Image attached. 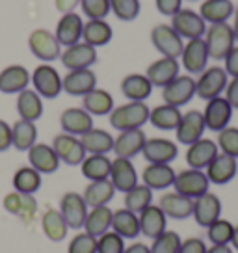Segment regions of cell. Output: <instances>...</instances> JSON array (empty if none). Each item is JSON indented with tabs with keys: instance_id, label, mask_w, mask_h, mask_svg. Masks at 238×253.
I'll list each match as a JSON object with an SVG mask.
<instances>
[{
	"instance_id": "94428289",
	"label": "cell",
	"mask_w": 238,
	"mask_h": 253,
	"mask_svg": "<svg viewBox=\"0 0 238 253\" xmlns=\"http://www.w3.org/2000/svg\"><path fill=\"white\" fill-rule=\"evenodd\" d=\"M56 9L64 15V13H71L80 6V0H54Z\"/></svg>"
},
{
	"instance_id": "e575fe53",
	"label": "cell",
	"mask_w": 238,
	"mask_h": 253,
	"mask_svg": "<svg viewBox=\"0 0 238 253\" xmlns=\"http://www.w3.org/2000/svg\"><path fill=\"white\" fill-rule=\"evenodd\" d=\"M235 13L231 0H203L199 6V15L208 24L227 23Z\"/></svg>"
},
{
	"instance_id": "3957f363",
	"label": "cell",
	"mask_w": 238,
	"mask_h": 253,
	"mask_svg": "<svg viewBox=\"0 0 238 253\" xmlns=\"http://www.w3.org/2000/svg\"><path fill=\"white\" fill-rule=\"evenodd\" d=\"M227 82H229V75L225 73L223 67L220 65L206 67L203 73H199L198 80H196V95L203 101H210L225 91Z\"/></svg>"
},
{
	"instance_id": "816d5d0a",
	"label": "cell",
	"mask_w": 238,
	"mask_h": 253,
	"mask_svg": "<svg viewBox=\"0 0 238 253\" xmlns=\"http://www.w3.org/2000/svg\"><path fill=\"white\" fill-rule=\"evenodd\" d=\"M125 252V238L116 231H106L97 238V253H123Z\"/></svg>"
},
{
	"instance_id": "4316f807",
	"label": "cell",
	"mask_w": 238,
	"mask_h": 253,
	"mask_svg": "<svg viewBox=\"0 0 238 253\" xmlns=\"http://www.w3.org/2000/svg\"><path fill=\"white\" fill-rule=\"evenodd\" d=\"M220 153L218 149V143L214 140H208V138H201L198 142H194L192 145H188L186 149V164L194 169H205L214 157Z\"/></svg>"
},
{
	"instance_id": "e7e4bbea",
	"label": "cell",
	"mask_w": 238,
	"mask_h": 253,
	"mask_svg": "<svg viewBox=\"0 0 238 253\" xmlns=\"http://www.w3.org/2000/svg\"><path fill=\"white\" fill-rule=\"evenodd\" d=\"M233 17H235V21H233V32H235V40H237V43H238V8L235 9Z\"/></svg>"
},
{
	"instance_id": "83f0119b",
	"label": "cell",
	"mask_w": 238,
	"mask_h": 253,
	"mask_svg": "<svg viewBox=\"0 0 238 253\" xmlns=\"http://www.w3.org/2000/svg\"><path fill=\"white\" fill-rule=\"evenodd\" d=\"M97 87V75L91 69H75L67 71L64 77V91L73 97H84Z\"/></svg>"
},
{
	"instance_id": "bcb514c9",
	"label": "cell",
	"mask_w": 238,
	"mask_h": 253,
	"mask_svg": "<svg viewBox=\"0 0 238 253\" xmlns=\"http://www.w3.org/2000/svg\"><path fill=\"white\" fill-rule=\"evenodd\" d=\"M153 203V190L149 186H145V184H136L132 190H128L127 194H125V209L128 211H132V212L140 214L143 209H147V207Z\"/></svg>"
},
{
	"instance_id": "e0dca14e",
	"label": "cell",
	"mask_w": 238,
	"mask_h": 253,
	"mask_svg": "<svg viewBox=\"0 0 238 253\" xmlns=\"http://www.w3.org/2000/svg\"><path fill=\"white\" fill-rule=\"evenodd\" d=\"M194 220L201 227H208L218 218H222V199L212 192H206L198 199H194Z\"/></svg>"
},
{
	"instance_id": "03108f58",
	"label": "cell",
	"mask_w": 238,
	"mask_h": 253,
	"mask_svg": "<svg viewBox=\"0 0 238 253\" xmlns=\"http://www.w3.org/2000/svg\"><path fill=\"white\" fill-rule=\"evenodd\" d=\"M231 246H233V250L238 252V225H235V233H233V238H231Z\"/></svg>"
},
{
	"instance_id": "db71d44e",
	"label": "cell",
	"mask_w": 238,
	"mask_h": 253,
	"mask_svg": "<svg viewBox=\"0 0 238 253\" xmlns=\"http://www.w3.org/2000/svg\"><path fill=\"white\" fill-rule=\"evenodd\" d=\"M80 9L87 19H106L110 13V0H80Z\"/></svg>"
},
{
	"instance_id": "f546056e",
	"label": "cell",
	"mask_w": 238,
	"mask_h": 253,
	"mask_svg": "<svg viewBox=\"0 0 238 253\" xmlns=\"http://www.w3.org/2000/svg\"><path fill=\"white\" fill-rule=\"evenodd\" d=\"M175 169L169 164H147L142 171V181L151 190H166L173 186Z\"/></svg>"
},
{
	"instance_id": "c3c4849f",
	"label": "cell",
	"mask_w": 238,
	"mask_h": 253,
	"mask_svg": "<svg viewBox=\"0 0 238 253\" xmlns=\"http://www.w3.org/2000/svg\"><path fill=\"white\" fill-rule=\"evenodd\" d=\"M142 4L140 0H110V11L118 17L119 21H134L140 15Z\"/></svg>"
},
{
	"instance_id": "681fc988",
	"label": "cell",
	"mask_w": 238,
	"mask_h": 253,
	"mask_svg": "<svg viewBox=\"0 0 238 253\" xmlns=\"http://www.w3.org/2000/svg\"><path fill=\"white\" fill-rule=\"evenodd\" d=\"M183 238L179 237L175 231H164L162 235H159L157 238H153L151 253H179Z\"/></svg>"
},
{
	"instance_id": "277c9868",
	"label": "cell",
	"mask_w": 238,
	"mask_h": 253,
	"mask_svg": "<svg viewBox=\"0 0 238 253\" xmlns=\"http://www.w3.org/2000/svg\"><path fill=\"white\" fill-rule=\"evenodd\" d=\"M32 86L43 99H56L64 91V77L50 63H40L32 71Z\"/></svg>"
},
{
	"instance_id": "ffe728a7",
	"label": "cell",
	"mask_w": 238,
	"mask_h": 253,
	"mask_svg": "<svg viewBox=\"0 0 238 253\" xmlns=\"http://www.w3.org/2000/svg\"><path fill=\"white\" fill-rule=\"evenodd\" d=\"M179 71H181V63H179L177 58L162 56V58L155 60L153 63H149V67L145 69V77L151 80L153 86L164 87L181 75Z\"/></svg>"
},
{
	"instance_id": "d6a6232c",
	"label": "cell",
	"mask_w": 238,
	"mask_h": 253,
	"mask_svg": "<svg viewBox=\"0 0 238 253\" xmlns=\"http://www.w3.org/2000/svg\"><path fill=\"white\" fill-rule=\"evenodd\" d=\"M17 114L21 119L36 123L43 116V97L36 89H23L21 93H17Z\"/></svg>"
},
{
	"instance_id": "6f0895ef",
	"label": "cell",
	"mask_w": 238,
	"mask_h": 253,
	"mask_svg": "<svg viewBox=\"0 0 238 253\" xmlns=\"http://www.w3.org/2000/svg\"><path fill=\"white\" fill-rule=\"evenodd\" d=\"M223 69H225V73L229 75L231 79H233V77H238V47L237 45L231 48L229 54L223 58Z\"/></svg>"
},
{
	"instance_id": "60d3db41",
	"label": "cell",
	"mask_w": 238,
	"mask_h": 253,
	"mask_svg": "<svg viewBox=\"0 0 238 253\" xmlns=\"http://www.w3.org/2000/svg\"><path fill=\"white\" fill-rule=\"evenodd\" d=\"M84 199H86L87 207H103L108 205L114 196H116V188L110 182V179H103V181H89L86 188H84Z\"/></svg>"
},
{
	"instance_id": "ac0fdd59",
	"label": "cell",
	"mask_w": 238,
	"mask_h": 253,
	"mask_svg": "<svg viewBox=\"0 0 238 253\" xmlns=\"http://www.w3.org/2000/svg\"><path fill=\"white\" fill-rule=\"evenodd\" d=\"M238 158H233L225 153H218L214 157V160L205 168V173L208 177L210 184H218L223 186L231 182L238 173Z\"/></svg>"
},
{
	"instance_id": "2e32d148",
	"label": "cell",
	"mask_w": 238,
	"mask_h": 253,
	"mask_svg": "<svg viewBox=\"0 0 238 253\" xmlns=\"http://www.w3.org/2000/svg\"><path fill=\"white\" fill-rule=\"evenodd\" d=\"M142 155L149 164H171L179 155V147L167 138H147Z\"/></svg>"
},
{
	"instance_id": "ab89813d",
	"label": "cell",
	"mask_w": 238,
	"mask_h": 253,
	"mask_svg": "<svg viewBox=\"0 0 238 253\" xmlns=\"http://www.w3.org/2000/svg\"><path fill=\"white\" fill-rule=\"evenodd\" d=\"M41 229L45 233V237L52 242H60L67 237L69 225L65 218L62 216L60 209H48L45 211V214L41 216Z\"/></svg>"
},
{
	"instance_id": "b9f144b4",
	"label": "cell",
	"mask_w": 238,
	"mask_h": 253,
	"mask_svg": "<svg viewBox=\"0 0 238 253\" xmlns=\"http://www.w3.org/2000/svg\"><path fill=\"white\" fill-rule=\"evenodd\" d=\"M112 231H116L123 238H136L140 233V218L138 214L128 211V209H119L114 211L112 216Z\"/></svg>"
},
{
	"instance_id": "1f68e13d",
	"label": "cell",
	"mask_w": 238,
	"mask_h": 253,
	"mask_svg": "<svg viewBox=\"0 0 238 253\" xmlns=\"http://www.w3.org/2000/svg\"><path fill=\"white\" fill-rule=\"evenodd\" d=\"M114 30L106 19H87L82 30V41L91 47H104L112 41Z\"/></svg>"
},
{
	"instance_id": "30bf717a",
	"label": "cell",
	"mask_w": 238,
	"mask_h": 253,
	"mask_svg": "<svg viewBox=\"0 0 238 253\" xmlns=\"http://www.w3.org/2000/svg\"><path fill=\"white\" fill-rule=\"evenodd\" d=\"M50 145L54 147L56 155L60 158V162H64L67 166H80L82 160H84L87 155L79 136L67 134V132L56 134Z\"/></svg>"
},
{
	"instance_id": "484cf974",
	"label": "cell",
	"mask_w": 238,
	"mask_h": 253,
	"mask_svg": "<svg viewBox=\"0 0 238 253\" xmlns=\"http://www.w3.org/2000/svg\"><path fill=\"white\" fill-rule=\"evenodd\" d=\"M159 207L171 220H186L194 212V199L186 198L179 192H166L159 199Z\"/></svg>"
},
{
	"instance_id": "836d02e7",
	"label": "cell",
	"mask_w": 238,
	"mask_h": 253,
	"mask_svg": "<svg viewBox=\"0 0 238 253\" xmlns=\"http://www.w3.org/2000/svg\"><path fill=\"white\" fill-rule=\"evenodd\" d=\"M2 205L9 214H15L23 220H32L36 211H38V203H36L34 196H26V194H21L15 190L4 196Z\"/></svg>"
},
{
	"instance_id": "d6986e66",
	"label": "cell",
	"mask_w": 238,
	"mask_h": 253,
	"mask_svg": "<svg viewBox=\"0 0 238 253\" xmlns=\"http://www.w3.org/2000/svg\"><path fill=\"white\" fill-rule=\"evenodd\" d=\"M30 82H32V75L24 65L21 63L8 65L0 71V93H21L23 89L30 86Z\"/></svg>"
},
{
	"instance_id": "8fae6325",
	"label": "cell",
	"mask_w": 238,
	"mask_h": 253,
	"mask_svg": "<svg viewBox=\"0 0 238 253\" xmlns=\"http://www.w3.org/2000/svg\"><path fill=\"white\" fill-rule=\"evenodd\" d=\"M87 207L86 199L79 192H65L62 199H60V212L65 218L67 225L71 229H82L84 227V221L87 216Z\"/></svg>"
},
{
	"instance_id": "9a60e30c",
	"label": "cell",
	"mask_w": 238,
	"mask_h": 253,
	"mask_svg": "<svg viewBox=\"0 0 238 253\" xmlns=\"http://www.w3.org/2000/svg\"><path fill=\"white\" fill-rule=\"evenodd\" d=\"M208 50H206L205 40H188L184 43L183 54H181V65L188 75H199L206 69L208 63Z\"/></svg>"
},
{
	"instance_id": "7c38bea8",
	"label": "cell",
	"mask_w": 238,
	"mask_h": 253,
	"mask_svg": "<svg viewBox=\"0 0 238 253\" xmlns=\"http://www.w3.org/2000/svg\"><path fill=\"white\" fill-rule=\"evenodd\" d=\"M60 60L67 71L91 69V65L97 63V48L84 43V41H79L71 47H65V50H62Z\"/></svg>"
},
{
	"instance_id": "f6af8a7d",
	"label": "cell",
	"mask_w": 238,
	"mask_h": 253,
	"mask_svg": "<svg viewBox=\"0 0 238 253\" xmlns=\"http://www.w3.org/2000/svg\"><path fill=\"white\" fill-rule=\"evenodd\" d=\"M41 177L43 175L28 164V166H23L17 169L13 173V181L11 182H13L15 192H21V194H26V196H34L41 188V182H43Z\"/></svg>"
},
{
	"instance_id": "ba28073f",
	"label": "cell",
	"mask_w": 238,
	"mask_h": 253,
	"mask_svg": "<svg viewBox=\"0 0 238 253\" xmlns=\"http://www.w3.org/2000/svg\"><path fill=\"white\" fill-rule=\"evenodd\" d=\"M171 26L183 40H199L206 32V23L203 21V17L199 15V11L190 8L179 9L171 17Z\"/></svg>"
},
{
	"instance_id": "603a6c76",
	"label": "cell",
	"mask_w": 238,
	"mask_h": 253,
	"mask_svg": "<svg viewBox=\"0 0 238 253\" xmlns=\"http://www.w3.org/2000/svg\"><path fill=\"white\" fill-rule=\"evenodd\" d=\"M82 30H84V21L77 11L64 13L56 24L54 36L60 41L62 47H71L82 40Z\"/></svg>"
},
{
	"instance_id": "9f6ffc18",
	"label": "cell",
	"mask_w": 238,
	"mask_h": 253,
	"mask_svg": "<svg viewBox=\"0 0 238 253\" xmlns=\"http://www.w3.org/2000/svg\"><path fill=\"white\" fill-rule=\"evenodd\" d=\"M183 2L184 0H155V6L160 15L173 17L179 9H183Z\"/></svg>"
},
{
	"instance_id": "d4e9b609",
	"label": "cell",
	"mask_w": 238,
	"mask_h": 253,
	"mask_svg": "<svg viewBox=\"0 0 238 253\" xmlns=\"http://www.w3.org/2000/svg\"><path fill=\"white\" fill-rule=\"evenodd\" d=\"M147 136L142 128H132V130H121L114 138V153L116 157L121 158H134L143 151Z\"/></svg>"
},
{
	"instance_id": "003e7915",
	"label": "cell",
	"mask_w": 238,
	"mask_h": 253,
	"mask_svg": "<svg viewBox=\"0 0 238 253\" xmlns=\"http://www.w3.org/2000/svg\"><path fill=\"white\" fill-rule=\"evenodd\" d=\"M186 2H199V0H186Z\"/></svg>"
},
{
	"instance_id": "f35d334b",
	"label": "cell",
	"mask_w": 238,
	"mask_h": 253,
	"mask_svg": "<svg viewBox=\"0 0 238 253\" xmlns=\"http://www.w3.org/2000/svg\"><path fill=\"white\" fill-rule=\"evenodd\" d=\"M183 118V112L171 104H159L149 112V123L159 130H175L179 121Z\"/></svg>"
},
{
	"instance_id": "d590c367",
	"label": "cell",
	"mask_w": 238,
	"mask_h": 253,
	"mask_svg": "<svg viewBox=\"0 0 238 253\" xmlns=\"http://www.w3.org/2000/svg\"><path fill=\"white\" fill-rule=\"evenodd\" d=\"M114 106L116 104H114L112 93L103 87H95L82 97V108L89 112L91 116H110Z\"/></svg>"
},
{
	"instance_id": "5bb4252c",
	"label": "cell",
	"mask_w": 238,
	"mask_h": 253,
	"mask_svg": "<svg viewBox=\"0 0 238 253\" xmlns=\"http://www.w3.org/2000/svg\"><path fill=\"white\" fill-rule=\"evenodd\" d=\"M206 130L205 119H203V112L199 110H188L183 114V118L179 121V125L175 128V136L177 142L183 145H192L194 142H198L203 138Z\"/></svg>"
},
{
	"instance_id": "f1b7e54d",
	"label": "cell",
	"mask_w": 238,
	"mask_h": 253,
	"mask_svg": "<svg viewBox=\"0 0 238 253\" xmlns=\"http://www.w3.org/2000/svg\"><path fill=\"white\" fill-rule=\"evenodd\" d=\"M140 218V233L147 238H157L167 227V216L159 205H149L138 214Z\"/></svg>"
},
{
	"instance_id": "680465c9",
	"label": "cell",
	"mask_w": 238,
	"mask_h": 253,
	"mask_svg": "<svg viewBox=\"0 0 238 253\" xmlns=\"http://www.w3.org/2000/svg\"><path fill=\"white\" fill-rule=\"evenodd\" d=\"M9 147H11V125L0 119V153L8 151Z\"/></svg>"
},
{
	"instance_id": "9c48e42d",
	"label": "cell",
	"mask_w": 238,
	"mask_h": 253,
	"mask_svg": "<svg viewBox=\"0 0 238 253\" xmlns=\"http://www.w3.org/2000/svg\"><path fill=\"white\" fill-rule=\"evenodd\" d=\"M196 95V79L192 75H179L167 86L162 87V101L181 108L188 104Z\"/></svg>"
},
{
	"instance_id": "7a4b0ae2",
	"label": "cell",
	"mask_w": 238,
	"mask_h": 253,
	"mask_svg": "<svg viewBox=\"0 0 238 253\" xmlns=\"http://www.w3.org/2000/svg\"><path fill=\"white\" fill-rule=\"evenodd\" d=\"M208 50V56L212 60H223L231 52V48L235 47V32L229 23H218L206 26V32L203 36Z\"/></svg>"
},
{
	"instance_id": "7dc6e473",
	"label": "cell",
	"mask_w": 238,
	"mask_h": 253,
	"mask_svg": "<svg viewBox=\"0 0 238 253\" xmlns=\"http://www.w3.org/2000/svg\"><path fill=\"white\" fill-rule=\"evenodd\" d=\"M233 233H235V225L229 220H223V218H218L214 223H210L206 227V237L210 240V244L216 246L231 244Z\"/></svg>"
},
{
	"instance_id": "52a82bcc",
	"label": "cell",
	"mask_w": 238,
	"mask_h": 253,
	"mask_svg": "<svg viewBox=\"0 0 238 253\" xmlns=\"http://www.w3.org/2000/svg\"><path fill=\"white\" fill-rule=\"evenodd\" d=\"M151 43L162 56L167 58H181L184 48V40L173 30L171 24H157L151 30Z\"/></svg>"
},
{
	"instance_id": "8d00e7d4",
	"label": "cell",
	"mask_w": 238,
	"mask_h": 253,
	"mask_svg": "<svg viewBox=\"0 0 238 253\" xmlns=\"http://www.w3.org/2000/svg\"><path fill=\"white\" fill-rule=\"evenodd\" d=\"M80 142L87 155H108L110 151H114V136L108 130L95 126L80 136Z\"/></svg>"
},
{
	"instance_id": "44dd1931",
	"label": "cell",
	"mask_w": 238,
	"mask_h": 253,
	"mask_svg": "<svg viewBox=\"0 0 238 253\" xmlns=\"http://www.w3.org/2000/svg\"><path fill=\"white\" fill-rule=\"evenodd\" d=\"M108 179L114 184L116 192L119 190V192L127 194L128 190H132L138 184V171H136L134 164L130 162V158L116 157V160H112V169Z\"/></svg>"
},
{
	"instance_id": "7402d4cb",
	"label": "cell",
	"mask_w": 238,
	"mask_h": 253,
	"mask_svg": "<svg viewBox=\"0 0 238 253\" xmlns=\"http://www.w3.org/2000/svg\"><path fill=\"white\" fill-rule=\"evenodd\" d=\"M28 153V162L34 169H38L41 175H50L58 171L60 168V158L56 155L52 145L48 143H34Z\"/></svg>"
},
{
	"instance_id": "6125c7cd",
	"label": "cell",
	"mask_w": 238,
	"mask_h": 253,
	"mask_svg": "<svg viewBox=\"0 0 238 253\" xmlns=\"http://www.w3.org/2000/svg\"><path fill=\"white\" fill-rule=\"evenodd\" d=\"M123 253H151V248L143 242H134L130 246H125V252Z\"/></svg>"
},
{
	"instance_id": "91938a15",
	"label": "cell",
	"mask_w": 238,
	"mask_h": 253,
	"mask_svg": "<svg viewBox=\"0 0 238 253\" xmlns=\"http://www.w3.org/2000/svg\"><path fill=\"white\" fill-rule=\"evenodd\" d=\"M225 99L229 101V104L233 108H238V77H233V79L227 82V87H225Z\"/></svg>"
},
{
	"instance_id": "ee69618b",
	"label": "cell",
	"mask_w": 238,
	"mask_h": 253,
	"mask_svg": "<svg viewBox=\"0 0 238 253\" xmlns=\"http://www.w3.org/2000/svg\"><path fill=\"white\" fill-rule=\"evenodd\" d=\"M112 160L108 155H86L80 164V171L87 181H103L110 177Z\"/></svg>"
},
{
	"instance_id": "f5cc1de1",
	"label": "cell",
	"mask_w": 238,
	"mask_h": 253,
	"mask_svg": "<svg viewBox=\"0 0 238 253\" xmlns=\"http://www.w3.org/2000/svg\"><path fill=\"white\" fill-rule=\"evenodd\" d=\"M67 253H97V237L89 233H79L71 238Z\"/></svg>"
},
{
	"instance_id": "4fadbf2b",
	"label": "cell",
	"mask_w": 238,
	"mask_h": 253,
	"mask_svg": "<svg viewBox=\"0 0 238 253\" xmlns=\"http://www.w3.org/2000/svg\"><path fill=\"white\" fill-rule=\"evenodd\" d=\"M233 106L225 97H214L210 101H206V106L203 110V119L208 130L212 132H220L225 126H229L231 118H233Z\"/></svg>"
},
{
	"instance_id": "8992f818",
	"label": "cell",
	"mask_w": 238,
	"mask_h": 253,
	"mask_svg": "<svg viewBox=\"0 0 238 253\" xmlns=\"http://www.w3.org/2000/svg\"><path fill=\"white\" fill-rule=\"evenodd\" d=\"M208 186H210V181L206 177L205 169H194V168L179 171L175 175L173 181L175 192H179V194H183L190 199H198L199 196L206 194Z\"/></svg>"
},
{
	"instance_id": "11a10c76",
	"label": "cell",
	"mask_w": 238,
	"mask_h": 253,
	"mask_svg": "<svg viewBox=\"0 0 238 253\" xmlns=\"http://www.w3.org/2000/svg\"><path fill=\"white\" fill-rule=\"evenodd\" d=\"M179 253H206V244L203 238L199 237H190L181 242Z\"/></svg>"
},
{
	"instance_id": "74e56055",
	"label": "cell",
	"mask_w": 238,
	"mask_h": 253,
	"mask_svg": "<svg viewBox=\"0 0 238 253\" xmlns=\"http://www.w3.org/2000/svg\"><path fill=\"white\" fill-rule=\"evenodd\" d=\"M112 216H114V211L108 205L91 207L87 211L86 221H84V229H86V233L99 238L106 231L112 229Z\"/></svg>"
},
{
	"instance_id": "5b68a950",
	"label": "cell",
	"mask_w": 238,
	"mask_h": 253,
	"mask_svg": "<svg viewBox=\"0 0 238 253\" xmlns=\"http://www.w3.org/2000/svg\"><path fill=\"white\" fill-rule=\"evenodd\" d=\"M28 48L38 60L43 63L54 62L62 56V45L56 40L54 32H48L45 28H38L28 38Z\"/></svg>"
},
{
	"instance_id": "6da1fadb",
	"label": "cell",
	"mask_w": 238,
	"mask_h": 253,
	"mask_svg": "<svg viewBox=\"0 0 238 253\" xmlns=\"http://www.w3.org/2000/svg\"><path fill=\"white\" fill-rule=\"evenodd\" d=\"M149 112L151 108L143 101H128L125 104L114 106L110 112V125L116 130H132V128H142L149 121Z\"/></svg>"
},
{
	"instance_id": "cb8c5ba5",
	"label": "cell",
	"mask_w": 238,
	"mask_h": 253,
	"mask_svg": "<svg viewBox=\"0 0 238 253\" xmlns=\"http://www.w3.org/2000/svg\"><path fill=\"white\" fill-rule=\"evenodd\" d=\"M60 125H62V130L67 132V134L73 136H82L86 134L87 130L93 128V116L86 112L82 106H73V108H65L60 116Z\"/></svg>"
},
{
	"instance_id": "f907efd6",
	"label": "cell",
	"mask_w": 238,
	"mask_h": 253,
	"mask_svg": "<svg viewBox=\"0 0 238 253\" xmlns=\"http://www.w3.org/2000/svg\"><path fill=\"white\" fill-rule=\"evenodd\" d=\"M220 153H225L233 158H238V126H225L216 138Z\"/></svg>"
},
{
	"instance_id": "be15d7a7",
	"label": "cell",
	"mask_w": 238,
	"mask_h": 253,
	"mask_svg": "<svg viewBox=\"0 0 238 253\" xmlns=\"http://www.w3.org/2000/svg\"><path fill=\"white\" fill-rule=\"evenodd\" d=\"M206 253H233V250H231V246H216L212 244L210 248H206Z\"/></svg>"
},
{
	"instance_id": "4dcf8cb0",
	"label": "cell",
	"mask_w": 238,
	"mask_h": 253,
	"mask_svg": "<svg viewBox=\"0 0 238 253\" xmlns=\"http://www.w3.org/2000/svg\"><path fill=\"white\" fill-rule=\"evenodd\" d=\"M153 84L142 73H130L121 80V93L125 95L128 101H143L149 99L153 93Z\"/></svg>"
},
{
	"instance_id": "7bdbcfd3",
	"label": "cell",
	"mask_w": 238,
	"mask_h": 253,
	"mask_svg": "<svg viewBox=\"0 0 238 253\" xmlns=\"http://www.w3.org/2000/svg\"><path fill=\"white\" fill-rule=\"evenodd\" d=\"M38 143V126L34 121L19 119L11 125V147L17 151H28Z\"/></svg>"
}]
</instances>
